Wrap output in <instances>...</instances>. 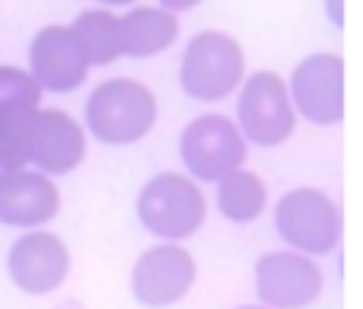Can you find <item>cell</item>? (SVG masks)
<instances>
[{"label":"cell","instance_id":"cell-12","mask_svg":"<svg viewBox=\"0 0 363 309\" xmlns=\"http://www.w3.org/2000/svg\"><path fill=\"white\" fill-rule=\"evenodd\" d=\"M29 77L42 93H74L89 74V64L70 26H45L35 32L29 45Z\"/></svg>","mask_w":363,"mask_h":309},{"label":"cell","instance_id":"cell-11","mask_svg":"<svg viewBox=\"0 0 363 309\" xmlns=\"http://www.w3.org/2000/svg\"><path fill=\"white\" fill-rule=\"evenodd\" d=\"M194 274H198V268H194L191 252L176 242H166V246L147 249L138 259L131 274V291L144 306L163 309L179 303L191 291Z\"/></svg>","mask_w":363,"mask_h":309},{"label":"cell","instance_id":"cell-7","mask_svg":"<svg viewBox=\"0 0 363 309\" xmlns=\"http://www.w3.org/2000/svg\"><path fill=\"white\" fill-rule=\"evenodd\" d=\"M290 102L294 112L313 125L332 128L345 118V61L341 55H309L296 64L290 77Z\"/></svg>","mask_w":363,"mask_h":309},{"label":"cell","instance_id":"cell-15","mask_svg":"<svg viewBox=\"0 0 363 309\" xmlns=\"http://www.w3.org/2000/svg\"><path fill=\"white\" fill-rule=\"evenodd\" d=\"M121 29V55L153 57L166 51L179 38V16L163 6H134L118 16Z\"/></svg>","mask_w":363,"mask_h":309},{"label":"cell","instance_id":"cell-3","mask_svg":"<svg viewBox=\"0 0 363 309\" xmlns=\"http://www.w3.org/2000/svg\"><path fill=\"white\" fill-rule=\"evenodd\" d=\"M138 217L150 233L176 242L201 230L207 217V198L198 182L182 172H160L140 189Z\"/></svg>","mask_w":363,"mask_h":309},{"label":"cell","instance_id":"cell-8","mask_svg":"<svg viewBox=\"0 0 363 309\" xmlns=\"http://www.w3.org/2000/svg\"><path fill=\"white\" fill-rule=\"evenodd\" d=\"M38 108L42 89L29 70L0 64V169L26 166V137Z\"/></svg>","mask_w":363,"mask_h":309},{"label":"cell","instance_id":"cell-4","mask_svg":"<svg viewBox=\"0 0 363 309\" xmlns=\"http://www.w3.org/2000/svg\"><path fill=\"white\" fill-rule=\"evenodd\" d=\"M239 86V134L258 147L284 144L296 128V112L284 77L274 70H255Z\"/></svg>","mask_w":363,"mask_h":309},{"label":"cell","instance_id":"cell-2","mask_svg":"<svg viewBox=\"0 0 363 309\" xmlns=\"http://www.w3.org/2000/svg\"><path fill=\"white\" fill-rule=\"evenodd\" d=\"M182 89L198 102H220L245 80V51L233 35L217 29L198 32L185 45L179 64Z\"/></svg>","mask_w":363,"mask_h":309},{"label":"cell","instance_id":"cell-10","mask_svg":"<svg viewBox=\"0 0 363 309\" xmlns=\"http://www.w3.org/2000/svg\"><path fill=\"white\" fill-rule=\"evenodd\" d=\"M322 271L300 252H268L255 265V291L271 309H303L322 293Z\"/></svg>","mask_w":363,"mask_h":309},{"label":"cell","instance_id":"cell-13","mask_svg":"<svg viewBox=\"0 0 363 309\" xmlns=\"http://www.w3.org/2000/svg\"><path fill=\"white\" fill-rule=\"evenodd\" d=\"M6 268H10V278L19 291L35 293V297L51 293L64 284L70 271V249L61 236L32 230L13 242Z\"/></svg>","mask_w":363,"mask_h":309},{"label":"cell","instance_id":"cell-16","mask_svg":"<svg viewBox=\"0 0 363 309\" xmlns=\"http://www.w3.org/2000/svg\"><path fill=\"white\" fill-rule=\"evenodd\" d=\"M74 35L89 67H106L121 57V29L112 10H83L74 19Z\"/></svg>","mask_w":363,"mask_h":309},{"label":"cell","instance_id":"cell-14","mask_svg":"<svg viewBox=\"0 0 363 309\" xmlns=\"http://www.w3.org/2000/svg\"><path fill=\"white\" fill-rule=\"evenodd\" d=\"M61 210V191L45 172L0 169V223L35 230L55 220Z\"/></svg>","mask_w":363,"mask_h":309},{"label":"cell","instance_id":"cell-9","mask_svg":"<svg viewBox=\"0 0 363 309\" xmlns=\"http://www.w3.org/2000/svg\"><path fill=\"white\" fill-rule=\"evenodd\" d=\"M86 157V134L80 121L64 108H38L26 137V163L45 176L74 172Z\"/></svg>","mask_w":363,"mask_h":309},{"label":"cell","instance_id":"cell-17","mask_svg":"<svg viewBox=\"0 0 363 309\" xmlns=\"http://www.w3.org/2000/svg\"><path fill=\"white\" fill-rule=\"evenodd\" d=\"M268 204V189H264L262 176L252 169H233L220 179L217 185V208L226 220L249 223L258 220Z\"/></svg>","mask_w":363,"mask_h":309},{"label":"cell","instance_id":"cell-6","mask_svg":"<svg viewBox=\"0 0 363 309\" xmlns=\"http://www.w3.org/2000/svg\"><path fill=\"white\" fill-rule=\"evenodd\" d=\"M277 233L306 255H328L341 242V214L319 189H294L274 208Z\"/></svg>","mask_w":363,"mask_h":309},{"label":"cell","instance_id":"cell-19","mask_svg":"<svg viewBox=\"0 0 363 309\" xmlns=\"http://www.w3.org/2000/svg\"><path fill=\"white\" fill-rule=\"evenodd\" d=\"M328 16H332V23H345V10H341V0H328Z\"/></svg>","mask_w":363,"mask_h":309},{"label":"cell","instance_id":"cell-5","mask_svg":"<svg viewBox=\"0 0 363 309\" xmlns=\"http://www.w3.org/2000/svg\"><path fill=\"white\" fill-rule=\"evenodd\" d=\"M179 153L185 169L198 182H220L226 172L242 169L249 144L239 134L236 121L226 115H201L182 131Z\"/></svg>","mask_w":363,"mask_h":309},{"label":"cell","instance_id":"cell-21","mask_svg":"<svg viewBox=\"0 0 363 309\" xmlns=\"http://www.w3.org/2000/svg\"><path fill=\"white\" fill-rule=\"evenodd\" d=\"M239 309H262V306H239Z\"/></svg>","mask_w":363,"mask_h":309},{"label":"cell","instance_id":"cell-18","mask_svg":"<svg viewBox=\"0 0 363 309\" xmlns=\"http://www.w3.org/2000/svg\"><path fill=\"white\" fill-rule=\"evenodd\" d=\"M201 0H160V6L169 13H182V10H191V6H198Z\"/></svg>","mask_w":363,"mask_h":309},{"label":"cell","instance_id":"cell-20","mask_svg":"<svg viewBox=\"0 0 363 309\" xmlns=\"http://www.w3.org/2000/svg\"><path fill=\"white\" fill-rule=\"evenodd\" d=\"M99 4H108V6H128V4H134V0H99Z\"/></svg>","mask_w":363,"mask_h":309},{"label":"cell","instance_id":"cell-1","mask_svg":"<svg viewBox=\"0 0 363 309\" xmlns=\"http://www.w3.org/2000/svg\"><path fill=\"white\" fill-rule=\"evenodd\" d=\"M157 125V96L131 77H115L93 89L86 102V128L96 140L125 147L147 137Z\"/></svg>","mask_w":363,"mask_h":309}]
</instances>
